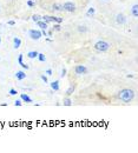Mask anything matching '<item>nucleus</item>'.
<instances>
[{"label": "nucleus", "instance_id": "1", "mask_svg": "<svg viewBox=\"0 0 138 153\" xmlns=\"http://www.w3.org/2000/svg\"><path fill=\"white\" fill-rule=\"evenodd\" d=\"M117 98L120 101H123V103L129 104V103H131V101L133 100V98H135V91L130 90V89H123V90H120L118 92Z\"/></svg>", "mask_w": 138, "mask_h": 153}, {"label": "nucleus", "instance_id": "2", "mask_svg": "<svg viewBox=\"0 0 138 153\" xmlns=\"http://www.w3.org/2000/svg\"><path fill=\"white\" fill-rule=\"evenodd\" d=\"M110 47L111 45L105 40H99L95 44V49L98 51V52H106V51H109Z\"/></svg>", "mask_w": 138, "mask_h": 153}, {"label": "nucleus", "instance_id": "3", "mask_svg": "<svg viewBox=\"0 0 138 153\" xmlns=\"http://www.w3.org/2000/svg\"><path fill=\"white\" fill-rule=\"evenodd\" d=\"M28 36L32 40H39L43 36H41V31L39 30H30L28 31Z\"/></svg>", "mask_w": 138, "mask_h": 153}, {"label": "nucleus", "instance_id": "4", "mask_svg": "<svg viewBox=\"0 0 138 153\" xmlns=\"http://www.w3.org/2000/svg\"><path fill=\"white\" fill-rule=\"evenodd\" d=\"M63 10L66 11V12L73 13V12L76 11V4L72 3V1H66V3H64V5H63Z\"/></svg>", "mask_w": 138, "mask_h": 153}, {"label": "nucleus", "instance_id": "5", "mask_svg": "<svg viewBox=\"0 0 138 153\" xmlns=\"http://www.w3.org/2000/svg\"><path fill=\"white\" fill-rule=\"evenodd\" d=\"M75 73L78 74V75L86 74V73H88V69H86L84 65H77V66L75 67Z\"/></svg>", "mask_w": 138, "mask_h": 153}, {"label": "nucleus", "instance_id": "6", "mask_svg": "<svg viewBox=\"0 0 138 153\" xmlns=\"http://www.w3.org/2000/svg\"><path fill=\"white\" fill-rule=\"evenodd\" d=\"M116 23L118 25H124L126 23V16L123 14V13H118L116 15Z\"/></svg>", "mask_w": 138, "mask_h": 153}, {"label": "nucleus", "instance_id": "7", "mask_svg": "<svg viewBox=\"0 0 138 153\" xmlns=\"http://www.w3.org/2000/svg\"><path fill=\"white\" fill-rule=\"evenodd\" d=\"M23 59H24V54H19V57H18V64L23 67V69L28 70V69H30V66H28V65H26V64L23 61Z\"/></svg>", "mask_w": 138, "mask_h": 153}, {"label": "nucleus", "instance_id": "8", "mask_svg": "<svg viewBox=\"0 0 138 153\" xmlns=\"http://www.w3.org/2000/svg\"><path fill=\"white\" fill-rule=\"evenodd\" d=\"M20 46H21V39L18 38V37L13 38V47H14L15 49H18Z\"/></svg>", "mask_w": 138, "mask_h": 153}, {"label": "nucleus", "instance_id": "9", "mask_svg": "<svg viewBox=\"0 0 138 153\" xmlns=\"http://www.w3.org/2000/svg\"><path fill=\"white\" fill-rule=\"evenodd\" d=\"M51 89H52V91H59L60 90L59 80H55V81L51 82Z\"/></svg>", "mask_w": 138, "mask_h": 153}, {"label": "nucleus", "instance_id": "10", "mask_svg": "<svg viewBox=\"0 0 138 153\" xmlns=\"http://www.w3.org/2000/svg\"><path fill=\"white\" fill-rule=\"evenodd\" d=\"M15 78L18 80H24V79H26V73L24 71H18L15 73Z\"/></svg>", "mask_w": 138, "mask_h": 153}, {"label": "nucleus", "instance_id": "11", "mask_svg": "<svg viewBox=\"0 0 138 153\" xmlns=\"http://www.w3.org/2000/svg\"><path fill=\"white\" fill-rule=\"evenodd\" d=\"M20 99L24 101V103H32V98H30L26 93H21L20 94Z\"/></svg>", "mask_w": 138, "mask_h": 153}, {"label": "nucleus", "instance_id": "12", "mask_svg": "<svg viewBox=\"0 0 138 153\" xmlns=\"http://www.w3.org/2000/svg\"><path fill=\"white\" fill-rule=\"evenodd\" d=\"M75 91H76V85H75V84H72V85H71V86H70V87H68V89H67V91H66V95H67V97H70V95H72Z\"/></svg>", "mask_w": 138, "mask_h": 153}, {"label": "nucleus", "instance_id": "13", "mask_svg": "<svg viewBox=\"0 0 138 153\" xmlns=\"http://www.w3.org/2000/svg\"><path fill=\"white\" fill-rule=\"evenodd\" d=\"M131 13H132V15L135 16V18H138V5H137V4H135V5L132 6Z\"/></svg>", "mask_w": 138, "mask_h": 153}, {"label": "nucleus", "instance_id": "14", "mask_svg": "<svg viewBox=\"0 0 138 153\" xmlns=\"http://www.w3.org/2000/svg\"><path fill=\"white\" fill-rule=\"evenodd\" d=\"M36 24L38 25V27H39L40 30H46V28H47V25H48V24H46V23L43 21V20H39V21H37Z\"/></svg>", "mask_w": 138, "mask_h": 153}, {"label": "nucleus", "instance_id": "15", "mask_svg": "<svg viewBox=\"0 0 138 153\" xmlns=\"http://www.w3.org/2000/svg\"><path fill=\"white\" fill-rule=\"evenodd\" d=\"M38 53H39V52H37V51H30V52L27 53V57H28L30 59H34V58L38 57Z\"/></svg>", "mask_w": 138, "mask_h": 153}, {"label": "nucleus", "instance_id": "16", "mask_svg": "<svg viewBox=\"0 0 138 153\" xmlns=\"http://www.w3.org/2000/svg\"><path fill=\"white\" fill-rule=\"evenodd\" d=\"M41 20L45 21L46 24L52 23V15H44V16H41Z\"/></svg>", "mask_w": 138, "mask_h": 153}, {"label": "nucleus", "instance_id": "17", "mask_svg": "<svg viewBox=\"0 0 138 153\" xmlns=\"http://www.w3.org/2000/svg\"><path fill=\"white\" fill-rule=\"evenodd\" d=\"M63 104H64V106H71L72 105V100L70 99V97H66V98H64Z\"/></svg>", "mask_w": 138, "mask_h": 153}, {"label": "nucleus", "instance_id": "18", "mask_svg": "<svg viewBox=\"0 0 138 153\" xmlns=\"http://www.w3.org/2000/svg\"><path fill=\"white\" fill-rule=\"evenodd\" d=\"M53 10L55 11H58V12H60V11H63V5L61 4H53Z\"/></svg>", "mask_w": 138, "mask_h": 153}, {"label": "nucleus", "instance_id": "19", "mask_svg": "<svg viewBox=\"0 0 138 153\" xmlns=\"http://www.w3.org/2000/svg\"><path fill=\"white\" fill-rule=\"evenodd\" d=\"M32 20H33L34 23H37V21L41 20V16H40L39 14H33V15H32Z\"/></svg>", "mask_w": 138, "mask_h": 153}, {"label": "nucleus", "instance_id": "20", "mask_svg": "<svg viewBox=\"0 0 138 153\" xmlns=\"http://www.w3.org/2000/svg\"><path fill=\"white\" fill-rule=\"evenodd\" d=\"M96 13V10L93 8V7H90L89 10H88V12H86V15L88 16H91V15H93Z\"/></svg>", "mask_w": 138, "mask_h": 153}, {"label": "nucleus", "instance_id": "21", "mask_svg": "<svg viewBox=\"0 0 138 153\" xmlns=\"http://www.w3.org/2000/svg\"><path fill=\"white\" fill-rule=\"evenodd\" d=\"M38 60L39 61H41V62H45V60H46V57H45V54H43V53H38Z\"/></svg>", "mask_w": 138, "mask_h": 153}, {"label": "nucleus", "instance_id": "22", "mask_svg": "<svg viewBox=\"0 0 138 153\" xmlns=\"http://www.w3.org/2000/svg\"><path fill=\"white\" fill-rule=\"evenodd\" d=\"M78 31L81 33H85V32H88V28H86V26H84V25H80V26H78Z\"/></svg>", "mask_w": 138, "mask_h": 153}, {"label": "nucleus", "instance_id": "23", "mask_svg": "<svg viewBox=\"0 0 138 153\" xmlns=\"http://www.w3.org/2000/svg\"><path fill=\"white\" fill-rule=\"evenodd\" d=\"M27 6L28 7H34V6H36V3H34V1H32V0H27Z\"/></svg>", "mask_w": 138, "mask_h": 153}, {"label": "nucleus", "instance_id": "24", "mask_svg": "<svg viewBox=\"0 0 138 153\" xmlns=\"http://www.w3.org/2000/svg\"><path fill=\"white\" fill-rule=\"evenodd\" d=\"M21 105H23V100H21V99L14 101V106H21Z\"/></svg>", "mask_w": 138, "mask_h": 153}, {"label": "nucleus", "instance_id": "25", "mask_svg": "<svg viewBox=\"0 0 138 153\" xmlns=\"http://www.w3.org/2000/svg\"><path fill=\"white\" fill-rule=\"evenodd\" d=\"M60 30H61L60 24H55L53 25V31H60Z\"/></svg>", "mask_w": 138, "mask_h": 153}, {"label": "nucleus", "instance_id": "26", "mask_svg": "<svg viewBox=\"0 0 138 153\" xmlns=\"http://www.w3.org/2000/svg\"><path fill=\"white\" fill-rule=\"evenodd\" d=\"M8 93H10V95H17V93H18V92H17L15 89H11V90L8 91Z\"/></svg>", "mask_w": 138, "mask_h": 153}, {"label": "nucleus", "instance_id": "27", "mask_svg": "<svg viewBox=\"0 0 138 153\" xmlns=\"http://www.w3.org/2000/svg\"><path fill=\"white\" fill-rule=\"evenodd\" d=\"M40 78H41V80H43L45 84H47V82H48V79H47V77H46V75L41 74V75H40Z\"/></svg>", "mask_w": 138, "mask_h": 153}, {"label": "nucleus", "instance_id": "28", "mask_svg": "<svg viewBox=\"0 0 138 153\" xmlns=\"http://www.w3.org/2000/svg\"><path fill=\"white\" fill-rule=\"evenodd\" d=\"M66 73H67V70H66V69H63V70H61V73H60V77L64 78V77L66 75Z\"/></svg>", "mask_w": 138, "mask_h": 153}, {"label": "nucleus", "instance_id": "29", "mask_svg": "<svg viewBox=\"0 0 138 153\" xmlns=\"http://www.w3.org/2000/svg\"><path fill=\"white\" fill-rule=\"evenodd\" d=\"M41 36L47 37V32H46V30H41Z\"/></svg>", "mask_w": 138, "mask_h": 153}, {"label": "nucleus", "instance_id": "30", "mask_svg": "<svg viewBox=\"0 0 138 153\" xmlns=\"http://www.w3.org/2000/svg\"><path fill=\"white\" fill-rule=\"evenodd\" d=\"M46 74H47V75H52V70H51V69L46 70Z\"/></svg>", "mask_w": 138, "mask_h": 153}, {"label": "nucleus", "instance_id": "31", "mask_svg": "<svg viewBox=\"0 0 138 153\" xmlns=\"http://www.w3.org/2000/svg\"><path fill=\"white\" fill-rule=\"evenodd\" d=\"M7 24H8L10 26H14V25H15V21H14V20H10Z\"/></svg>", "mask_w": 138, "mask_h": 153}, {"label": "nucleus", "instance_id": "32", "mask_svg": "<svg viewBox=\"0 0 138 153\" xmlns=\"http://www.w3.org/2000/svg\"><path fill=\"white\" fill-rule=\"evenodd\" d=\"M0 43H1V37H0Z\"/></svg>", "mask_w": 138, "mask_h": 153}, {"label": "nucleus", "instance_id": "33", "mask_svg": "<svg viewBox=\"0 0 138 153\" xmlns=\"http://www.w3.org/2000/svg\"><path fill=\"white\" fill-rule=\"evenodd\" d=\"M11 1H14V0H11Z\"/></svg>", "mask_w": 138, "mask_h": 153}]
</instances>
